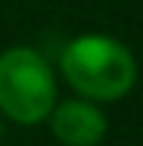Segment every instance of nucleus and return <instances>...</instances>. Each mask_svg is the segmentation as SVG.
I'll use <instances>...</instances> for the list:
<instances>
[{"instance_id": "2", "label": "nucleus", "mask_w": 143, "mask_h": 146, "mask_svg": "<svg viewBox=\"0 0 143 146\" xmlns=\"http://www.w3.org/2000/svg\"><path fill=\"white\" fill-rule=\"evenodd\" d=\"M57 84L51 66L33 48L0 54V110L21 125H36L54 108Z\"/></svg>"}, {"instance_id": "3", "label": "nucleus", "mask_w": 143, "mask_h": 146, "mask_svg": "<svg viewBox=\"0 0 143 146\" xmlns=\"http://www.w3.org/2000/svg\"><path fill=\"white\" fill-rule=\"evenodd\" d=\"M51 131L66 146H95L107 131V119L89 102H60L51 113Z\"/></svg>"}, {"instance_id": "1", "label": "nucleus", "mask_w": 143, "mask_h": 146, "mask_svg": "<svg viewBox=\"0 0 143 146\" xmlns=\"http://www.w3.org/2000/svg\"><path fill=\"white\" fill-rule=\"evenodd\" d=\"M63 75L81 96L116 102L134 87L137 63L122 42L107 36H81L63 51Z\"/></svg>"}]
</instances>
